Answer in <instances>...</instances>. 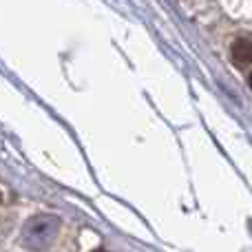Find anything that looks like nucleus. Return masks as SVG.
<instances>
[{
	"label": "nucleus",
	"instance_id": "obj_1",
	"mask_svg": "<svg viewBox=\"0 0 252 252\" xmlns=\"http://www.w3.org/2000/svg\"><path fill=\"white\" fill-rule=\"evenodd\" d=\"M58 228H60V221L56 217H49V215H42V217L31 219L25 226V244L33 250H40L44 246H49L53 241V237L58 235Z\"/></svg>",
	"mask_w": 252,
	"mask_h": 252
},
{
	"label": "nucleus",
	"instance_id": "obj_2",
	"mask_svg": "<svg viewBox=\"0 0 252 252\" xmlns=\"http://www.w3.org/2000/svg\"><path fill=\"white\" fill-rule=\"evenodd\" d=\"M230 58L237 66H250L252 64V42L246 38H239L232 42Z\"/></svg>",
	"mask_w": 252,
	"mask_h": 252
},
{
	"label": "nucleus",
	"instance_id": "obj_3",
	"mask_svg": "<svg viewBox=\"0 0 252 252\" xmlns=\"http://www.w3.org/2000/svg\"><path fill=\"white\" fill-rule=\"evenodd\" d=\"M250 89H252V75H250Z\"/></svg>",
	"mask_w": 252,
	"mask_h": 252
},
{
	"label": "nucleus",
	"instance_id": "obj_4",
	"mask_svg": "<svg viewBox=\"0 0 252 252\" xmlns=\"http://www.w3.org/2000/svg\"><path fill=\"white\" fill-rule=\"evenodd\" d=\"M95 252H106V250H95Z\"/></svg>",
	"mask_w": 252,
	"mask_h": 252
}]
</instances>
